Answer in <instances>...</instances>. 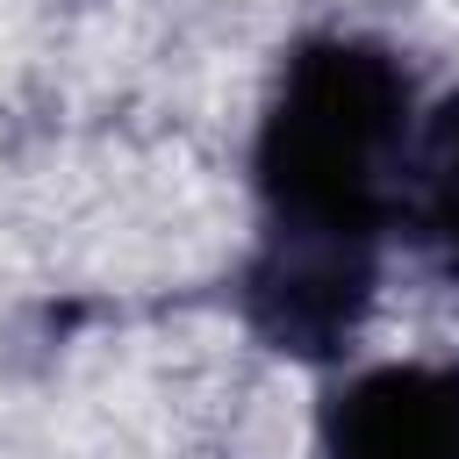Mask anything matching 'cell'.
Returning a JSON list of instances; mask_svg holds the SVG:
<instances>
[{"label": "cell", "instance_id": "obj_1", "mask_svg": "<svg viewBox=\"0 0 459 459\" xmlns=\"http://www.w3.org/2000/svg\"><path fill=\"white\" fill-rule=\"evenodd\" d=\"M416 115L409 65L380 36L323 29L287 50L251 136L258 244L237 273L258 344L323 366L359 337Z\"/></svg>", "mask_w": 459, "mask_h": 459}, {"label": "cell", "instance_id": "obj_2", "mask_svg": "<svg viewBox=\"0 0 459 459\" xmlns=\"http://www.w3.org/2000/svg\"><path fill=\"white\" fill-rule=\"evenodd\" d=\"M323 459H459V366L394 359L344 373L316 416Z\"/></svg>", "mask_w": 459, "mask_h": 459}, {"label": "cell", "instance_id": "obj_3", "mask_svg": "<svg viewBox=\"0 0 459 459\" xmlns=\"http://www.w3.org/2000/svg\"><path fill=\"white\" fill-rule=\"evenodd\" d=\"M394 230L445 287H459V93H445L416 115V136L402 158V194H394Z\"/></svg>", "mask_w": 459, "mask_h": 459}]
</instances>
